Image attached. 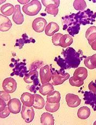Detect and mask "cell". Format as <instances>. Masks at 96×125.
<instances>
[{
  "label": "cell",
  "mask_w": 96,
  "mask_h": 125,
  "mask_svg": "<svg viewBox=\"0 0 96 125\" xmlns=\"http://www.w3.org/2000/svg\"><path fill=\"white\" fill-rule=\"evenodd\" d=\"M21 100L23 104L27 107H32L33 106L34 100H35V96H34V94L26 92L23 93L21 95Z\"/></svg>",
  "instance_id": "30bf717a"
},
{
  "label": "cell",
  "mask_w": 96,
  "mask_h": 125,
  "mask_svg": "<svg viewBox=\"0 0 96 125\" xmlns=\"http://www.w3.org/2000/svg\"><path fill=\"white\" fill-rule=\"evenodd\" d=\"M18 1L19 2V3H21V4H25L26 3V2H26L27 1Z\"/></svg>",
  "instance_id": "e575fe53"
},
{
  "label": "cell",
  "mask_w": 96,
  "mask_h": 125,
  "mask_svg": "<svg viewBox=\"0 0 96 125\" xmlns=\"http://www.w3.org/2000/svg\"><path fill=\"white\" fill-rule=\"evenodd\" d=\"M60 30L59 25L55 22H50L47 26H46L45 29V33L49 36H53L55 32H57Z\"/></svg>",
  "instance_id": "7c38bea8"
},
{
  "label": "cell",
  "mask_w": 96,
  "mask_h": 125,
  "mask_svg": "<svg viewBox=\"0 0 96 125\" xmlns=\"http://www.w3.org/2000/svg\"><path fill=\"white\" fill-rule=\"evenodd\" d=\"M87 7V3L84 0H76L73 2V7L76 10L83 11Z\"/></svg>",
  "instance_id": "d4e9b609"
},
{
  "label": "cell",
  "mask_w": 96,
  "mask_h": 125,
  "mask_svg": "<svg viewBox=\"0 0 96 125\" xmlns=\"http://www.w3.org/2000/svg\"><path fill=\"white\" fill-rule=\"evenodd\" d=\"M21 116L26 123H30L33 121L35 117V112L33 107H27L23 105L21 111Z\"/></svg>",
  "instance_id": "3957f363"
},
{
  "label": "cell",
  "mask_w": 96,
  "mask_h": 125,
  "mask_svg": "<svg viewBox=\"0 0 96 125\" xmlns=\"http://www.w3.org/2000/svg\"><path fill=\"white\" fill-rule=\"evenodd\" d=\"M87 71L84 67H79L73 73V77L76 79L84 80L87 77Z\"/></svg>",
  "instance_id": "9a60e30c"
},
{
  "label": "cell",
  "mask_w": 96,
  "mask_h": 125,
  "mask_svg": "<svg viewBox=\"0 0 96 125\" xmlns=\"http://www.w3.org/2000/svg\"><path fill=\"white\" fill-rule=\"evenodd\" d=\"M42 9L41 2L37 0H33L23 7V12L28 16H35Z\"/></svg>",
  "instance_id": "6da1fadb"
},
{
  "label": "cell",
  "mask_w": 96,
  "mask_h": 125,
  "mask_svg": "<svg viewBox=\"0 0 96 125\" xmlns=\"http://www.w3.org/2000/svg\"><path fill=\"white\" fill-rule=\"evenodd\" d=\"M0 106H1L0 111H2L7 107L6 101H5L3 99H1V98H0Z\"/></svg>",
  "instance_id": "1f68e13d"
},
{
  "label": "cell",
  "mask_w": 96,
  "mask_h": 125,
  "mask_svg": "<svg viewBox=\"0 0 96 125\" xmlns=\"http://www.w3.org/2000/svg\"><path fill=\"white\" fill-rule=\"evenodd\" d=\"M47 22L42 17H38L34 20L32 24L33 29L37 32H43L45 29Z\"/></svg>",
  "instance_id": "8992f818"
},
{
  "label": "cell",
  "mask_w": 96,
  "mask_h": 125,
  "mask_svg": "<svg viewBox=\"0 0 96 125\" xmlns=\"http://www.w3.org/2000/svg\"><path fill=\"white\" fill-rule=\"evenodd\" d=\"M85 37L90 44L95 41L96 40V27H90L86 31Z\"/></svg>",
  "instance_id": "ac0fdd59"
},
{
  "label": "cell",
  "mask_w": 96,
  "mask_h": 125,
  "mask_svg": "<svg viewBox=\"0 0 96 125\" xmlns=\"http://www.w3.org/2000/svg\"><path fill=\"white\" fill-rule=\"evenodd\" d=\"M73 42V38L70 35L65 34L61 37L60 40V46L63 48H66L70 46Z\"/></svg>",
  "instance_id": "7402d4cb"
},
{
  "label": "cell",
  "mask_w": 96,
  "mask_h": 125,
  "mask_svg": "<svg viewBox=\"0 0 96 125\" xmlns=\"http://www.w3.org/2000/svg\"><path fill=\"white\" fill-rule=\"evenodd\" d=\"M43 5L45 7V11L48 14L56 16L58 12V7L60 6L59 0H42Z\"/></svg>",
  "instance_id": "7a4b0ae2"
},
{
  "label": "cell",
  "mask_w": 96,
  "mask_h": 125,
  "mask_svg": "<svg viewBox=\"0 0 96 125\" xmlns=\"http://www.w3.org/2000/svg\"><path fill=\"white\" fill-rule=\"evenodd\" d=\"M88 88L93 93L96 94V84L94 83V82H91L89 85H88Z\"/></svg>",
  "instance_id": "4dcf8cb0"
},
{
  "label": "cell",
  "mask_w": 96,
  "mask_h": 125,
  "mask_svg": "<svg viewBox=\"0 0 96 125\" xmlns=\"http://www.w3.org/2000/svg\"><path fill=\"white\" fill-rule=\"evenodd\" d=\"M84 62L85 66L87 67L88 69H93L96 68V67L95 66L94 63H93L91 56H88L87 57H86Z\"/></svg>",
  "instance_id": "83f0119b"
},
{
  "label": "cell",
  "mask_w": 96,
  "mask_h": 125,
  "mask_svg": "<svg viewBox=\"0 0 96 125\" xmlns=\"http://www.w3.org/2000/svg\"><path fill=\"white\" fill-rule=\"evenodd\" d=\"M2 87L4 91L7 93H13L16 90L17 82L12 77H8L3 80L2 83Z\"/></svg>",
  "instance_id": "277c9868"
},
{
  "label": "cell",
  "mask_w": 96,
  "mask_h": 125,
  "mask_svg": "<svg viewBox=\"0 0 96 125\" xmlns=\"http://www.w3.org/2000/svg\"><path fill=\"white\" fill-rule=\"evenodd\" d=\"M41 123L42 125H53L55 120L53 115L47 112L43 113L41 117Z\"/></svg>",
  "instance_id": "5bb4252c"
},
{
  "label": "cell",
  "mask_w": 96,
  "mask_h": 125,
  "mask_svg": "<svg viewBox=\"0 0 96 125\" xmlns=\"http://www.w3.org/2000/svg\"><path fill=\"white\" fill-rule=\"evenodd\" d=\"M54 91L53 84L50 83H45L42 84L39 88V92L42 95L45 96L49 95Z\"/></svg>",
  "instance_id": "2e32d148"
},
{
  "label": "cell",
  "mask_w": 96,
  "mask_h": 125,
  "mask_svg": "<svg viewBox=\"0 0 96 125\" xmlns=\"http://www.w3.org/2000/svg\"><path fill=\"white\" fill-rule=\"evenodd\" d=\"M35 100L33 104L34 108L37 109H41L44 108L45 106V100L42 96L37 94H34Z\"/></svg>",
  "instance_id": "d6986e66"
},
{
  "label": "cell",
  "mask_w": 96,
  "mask_h": 125,
  "mask_svg": "<svg viewBox=\"0 0 96 125\" xmlns=\"http://www.w3.org/2000/svg\"><path fill=\"white\" fill-rule=\"evenodd\" d=\"M13 20L16 24H22L24 22V16L22 14L19 5L15 6V10L13 15Z\"/></svg>",
  "instance_id": "8fae6325"
},
{
  "label": "cell",
  "mask_w": 96,
  "mask_h": 125,
  "mask_svg": "<svg viewBox=\"0 0 96 125\" xmlns=\"http://www.w3.org/2000/svg\"><path fill=\"white\" fill-rule=\"evenodd\" d=\"M40 79L42 84L48 83L51 81L52 74L51 73L50 67L49 65H45L40 69Z\"/></svg>",
  "instance_id": "5b68a950"
},
{
  "label": "cell",
  "mask_w": 96,
  "mask_h": 125,
  "mask_svg": "<svg viewBox=\"0 0 96 125\" xmlns=\"http://www.w3.org/2000/svg\"><path fill=\"white\" fill-rule=\"evenodd\" d=\"M7 106L11 113L18 114L21 111L22 104L18 99L14 98L10 100Z\"/></svg>",
  "instance_id": "ba28073f"
},
{
  "label": "cell",
  "mask_w": 96,
  "mask_h": 125,
  "mask_svg": "<svg viewBox=\"0 0 96 125\" xmlns=\"http://www.w3.org/2000/svg\"><path fill=\"white\" fill-rule=\"evenodd\" d=\"M63 35L61 33L55 34L52 37V41L53 44L56 46H60V40Z\"/></svg>",
  "instance_id": "4316f807"
},
{
  "label": "cell",
  "mask_w": 96,
  "mask_h": 125,
  "mask_svg": "<svg viewBox=\"0 0 96 125\" xmlns=\"http://www.w3.org/2000/svg\"><path fill=\"white\" fill-rule=\"evenodd\" d=\"M90 45H91V46L92 49L96 51V40L95 41H93L92 43H91Z\"/></svg>",
  "instance_id": "d6a6232c"
},
{
  "label": "cell",
  "mask_w": 96,
  "mask_h": 125,
  "mask_svg": "<svg viewBox=\"0 0 96 125\" xmlns=\"http://www.w3.org/2000/svg\"><path fill=\"white\" fill-rule=\"evenodd\" d=\"M93 125H96V121L94 122V124H93Z\"/></svg>",
  "instance_id": "d590c367"
},
{
  "label": "cell",
  "mask_w": 96,
  "mask_h": 125,
  "mask_svg": "<svg viewBox=\"0 0 96 125\" xmlns=\"http://www.w3.org/2000/svg\"><path fill=\"white\" fill-rule=\"evenodd\" d=\"M69 83L72 86L80 87L84 84V81L76 79L73 76L71 77L69 79Z\"/></svg>",
  "instance_id": "484cf974"
},
{
  "label": "cell",
  "mask_w": 96,
  "mask_h": 125,
  "mask_svg": "<svg viewBox=\"0 0 96 125\" xmlns=\"http://www.w3.org/2000/svg\"><path fill=\"white\" fill-rule=\"evenodd\" d=\"M38 76V72L33 71L30 72L29 74H26V76L24 77V80L26 83H30L31 82L37 80V77Z\"/></svg>",
  "instance_id": "603a6c76"
},
{
  "label": "cell",
  "mask_w": 96,
  "mask_h": 125,
  "mask_svg": "<svg viewBox=\"0 0 96 125\" xmlns=\"http://www.w3.org/2000/svg\"><path fill=\"white\" fill-rule=\"evenodd\" d=\"M66 102L68 106L71 108L78 107L81 103V99L77 95L68 93L65 97Z\"/></svg>",
  "instance_id": "52a82bcc"
},
{
  "label": "cell",
  "mask_w": 96,
  "mask_h": 125,
  "mask_svg": "<svg viewBox=\"0 0 96 125\" xmlns=\"http://www.w3.org/2000/svg\"><path fill=\"white\" fill-rule=\"evenodd\" d=\"M60 102H58V103L52 104L50 103V102L46 101L45 103V108L46 111H47L48 112H50V113H54V112H56V111H58L59 108H60Z\"/></svg>",
  "instance_id": "cb8c5ba5"
},
{
  "label": "cell",
  "mask_w": 96,
  "mask_h": 125,
  "mask_svg": "<svg viewBox=\"0 0 96 125\" xmlns=\"http://www.w3.org/2000/svg\"><path fill=\"white\" fill-rule=\"evenodd\" d=\"M0 94H1L0 98L3 99L5 101L9 102L10 100L11 99V96L10 95L9 93H7L6 91H1Z\"/></svg>",
  "instance_id": "f1b7e54d"
},
{
  "label": "cell",
  "mask_w": 96,
  "mask_h": 125,
  "mask_svg": "<svg viewBox=\"0 0 96 125\" xmlns=\"http://www.w3.org/2000/svg\"><path fill=\"white\" fill-rule=\"evenodd\" d=\"M91 57H92V61L93 62V63H94V65H95V66L96 67V54H94L92 56H91Z\"/></svg>",
  "instance_id": "836d02e7"
},
{
  "label": "cell",
  "mask_w": 96,
  "mask_h": 125,
  "mask_svg": "<svg viewBox=\"0 0 96 125\" xmlns=\"http://www.w3.org/2000/svg\"><path fill=\"white\" fill-rule=\"evenodd\" d=\"M15 7L10 3H6L1 7V12L3 15L9 16L14 13Z\"/></svg>",
  "instance_id": "e0dca14e"
},
{
  "label": "cell",
  "mask_w": 96,
  "mask_h": 125,
  "mask_svg": "<svg viewBox=\"0 0 96 125\" xmlns=\"http://www.w3.org/2000/svg\"><path fill=\"white\" fill-rule=\"evenodd\" d=\"M1 17V27L0 31H7L11 28L12 23L10 19L3 15H0Z\"/></svg>",
  "instance_id": "4fadbf2b"
},
{
  "label": "cell",
  "mask_w": 96,
  "mask_h": 125,
  "mask_svg": "<svg viewBox=\"0 0 96 125\" xmlns=\"http://www.w3.org/2000/svg\"><path fill=\"white\" fill-rule=\"evenodd\" d=\"M10 113H11V112H10L8 107L7 106L3 111H0V117L2 119L6 118V117H8Z\"/></svg>",
  "instance_id": "f546056e"
},
{
  "label": "cell",
  "mask_w": 96,
  "mask_h": 125,
  "mask_svg": "<svg viewBox=\"0 0 96 125\" xmlns=\"http://www.w3.org/2000/svg\"><path fill=\"white\" fill-rule=\"evenodd\" d=\"M70 78V74L67 73H56L52 74V84L57 86L62 84L64 82Z\"/></svg>",
  "instance_id": "9c48e42d"
},
{
  "label": "cell",
  "mask_w": 96,
  "mask_h": 125,
  "mask_svg": "<svg viewBox=\"0 0 96 125\" xmlns=\"http://www.w3.org/2000/svg\"><path fill=\"white\" fill-rule=\"evenodd\" d=\"M91 111L90 108L87 106H83L78 109L77 116L79 118L82 120H85L90 116Z\"/></svg>",
  "instance_id": "ffe728a7"
},
{
  "label": "cell",
  "mask_w": 96,
  "mask_h": 125,
  "mask_svg": "<svg viewBox=\"0 0 96 125\" xmlns=\"http://www.w3.org/2000/svg\"><path fill=\"white\" fill-rule=\"evenodd\" d=\"M61 94L58 91H53L50 94L48 95L46 100L50 103H58L61 100Z\"/></svg>",
  "instance_id": "44dd1931"
}]
</instances>
